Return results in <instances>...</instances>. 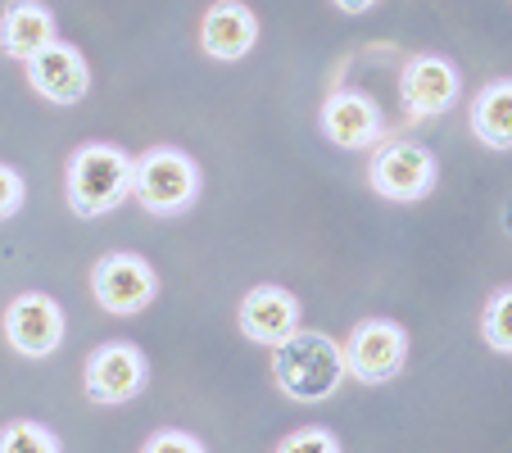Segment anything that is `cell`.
Masks as SVG:
<instances>
[{"label": "cell", "instance_id": "6da1fadb", "mask_svg": "<svg viewBox=\"0 0 512 453\" xmlns=\"http://www.w3.org/2000/svg\"><path fill=\"white\" fill-rule=\"evenodd\" d=\"M272 386L290 399V404H327L340 395L349 381L345 372V349L327 331H295L286 345L272 349Z\"/></svg>", "mask_w": 512, "mask_h": 453}, {"label": "cell", "instance_id": "7a4b0ae2", "mask_svg": "<svg viewBox=\"0 0 512 453\" xmlns=\"http://www.w3.org/2000/svg\"><path fill=\"white\" fill-rule=\"evenodd\" d=\"M136 159L114 141H87L68 155L64 168V191L68 209L78 218H105L132 195Z\"/></svg>", "mask_w": 512, "mask_h": 453}, {"label": "cell", "instance_id": "3957f363", "mask_svg": "<svg viewBox=\"0 0 512 453\" xmlns=\"http://www.w3.org/2000/svg\"><path fill=\"white\" fill-rule=\"evenodd\" d=\"M200 164H195L186 150L177 145H155L136 159V173H132V200L141 204L145 213L155 218H177L186 213L195 200H200Z\"/></svg>", "mask_w": 512, "mask_h": 453}, {"label": "cell", "instance_id": "277c9868", "mask_svg": "<svg viewBox=\"0 0 512 453\" xmlns=\"http://www.w3.org/2000/svg\"><path fill=\"white\" fill-rule=\"evenodd\" d=\"M440 164L426 145L417 141H381L368 159V186L390 204H417L435 191Z\"/></svg>", "mask_w": 512, "mask_h": 453}, {"label": "cell", "instance_id": "5b68a950", "mask_svg": "<svg viewBox=\"0 0 512 453\" xmlns=\"http://www.w3.org/2000/svg\"><path fill=\"white\" fill-rule=\"evenodd\" d=\"M340 349H345L349 381H358V386H386L408 363V331L390 318H363L340 340Z\"/></svg>", "mask_w": 512, "mask_h": 453}, {"label": "cell", "instance_id": "8992f818", "mask_svg": "<svg viewBox=\"0 0 512 453\" xmlns=\"http://www.w3.org/2000/svg\"><path fill=\"white\" fill-rule=\"evenodd\" d=\"M150 386V363L132 340H109L96 345L82 363V395L96 408H118L132 404L141 390Z\"/></svg>", "mask_w": 512, "mask_h": 453}, {"label": "cell", "instance_id": "52a82bcc", "mask_svg": "<svg viewBox=\"0 0 512 453\" xmlns=\"http://www.w3.org/2000/svg\"><path fill=\"white\" fill-rule=\"evenodd\" d=\"M91 295L105 313L114 318H136L155 304L159 295V272L132 250H114L100 254L96 268H91Z\"/></svg>", "mask_w": 512, "mask_h": 453}, {"label": "cell", "instance_id": "ba28073f", "mask_svg": "<svg viewBox=\"0 0 512 453\" xmlns=\"http://www.w3.org/2000/svg\"><path fill=\"white\" fill-rule=\"evenodd\" d=\"M463 96V73L454 59L445 55H408L404 73H399V105H404L408 123H431V118L449 114Z\"/></svg>", "mask_w": 512, "mask_h": 453}, {"label": "cell", "instance_id": "9c48e42d", "mask_svg": "<svg viewBox=\"0 0 512 453\" xmlns=\"http://www.w3.org/2000/svg\"><path fill=\"white\" fill-rule=\"evenodd\" d=\"M0 331H5V345L23 358H50L59 345H64L68 318L50 295L41 290H23L5 304V318H0Z\"/></svg>", "mask_w": 512, "mask_h": 453}, {"label": "cell", "instance_id": "30bf717a", "mask_svg": "<svg viewBox=\"0 0 512 453\" xmlns=\"http://www.w3.org/2000/svg\"><path fill=\"white\" fill-rule=\"evenodd\" d=\"M236 327H241V336L250 345L277 349L300 331V299L290 295L286 286H277V281L250 286L241 295V309H236Z\"/></svg>", "mask_w": 512, "mask_h": 453}, {"label": "cell", "instance_id": "8fae6325", "mask_svg": "<svg viewBox=\"0 0 512 453\" xmlns=\"http://www.w3.org/2000/svg\"><path fill=\"white\" fill-rule=\"evenodd\" d=\"M318 127L331 145L340 150H377L381 136H386V118H381V105L363 91H331L318 109Z\"/></svg>", "mask_w": 512, "mask_h": 453}, {"label": "cell", "instance_id": "7c38bea8", "mask_svg": "<svg viewBox=\"0 0 512 453\" xmlns=\"http://www.w3.org/2000/svg\"><path fill=\"white\" fill-rule=\"evenodd\" d=\"M23 68H28V87L46 105H78L91 91V64L73 41H55L41 55H32Z\"/></svg>", "mask_w": 512, "mask_h": 453}, {"label": "cell", "instance_id": "4fadbf2b", "mask_svg": "<svg viewBox=\"0 0 512 453\" xmlns=\"http://www.w3.org/2000/svg\"><path fill=\"white\" fill-rule=\"evenodd\" d=\"M259 46V19L245 0H213L200 19V50L218 64H241Z\"/></svg>", "mask_w": 512, "mask_h": 453}, {"label": "cell", "instance_id": "5bb4252c", "mask_svg": "<svg viewBox=\"0 0 512 453\" xmlns=\"http://www.w3.org/2000/svg\"><path fill=\"white\" fill-rule=\"evenodd\" d=\"M59 41V23L41 0H14L0 14V55L28 64L32 55H41L46 46Z\"/></svg>", "mask_w": 512, "mask_h": 453}, {"label": "cell", "instance_id": "9a60e30c", "mask_svg": "<svg viewBox=\"0 0 512 453\" xmlns=\"http://www.w3.org/2000/svg\"><path fill=\"white\" fill-rule=\"evenodd\" d=\"M467 127H472V136L485 150L508 155L512 150V78H494L476 91L472 109H467Z\"/></svg>", "mask_w": 512, "mask_h": 453}, {"label": "cell", "instance_id": "2e32d148", "mask_svg": "<svg viewBox=\"0 0 512 453\" xmlns=\"http://www.w3.org/2000/svg\"><path fill=\"white\" fill-rule=\"evenodd\" d=\"M0 453H64L59 435L32 417H14L0 426Z\"/></svg>", "mask_w": 512, "mask_h": 453}, {"label": "cell", "instance_id": "e0dca14e", "mask_svg": "<svg viewBox=\"0 0 512 453\" xmlns=\"http://www.w3.org/2000/svg\"><path fill=\"white\" fill-rule=\"evenodd\" d=\"M481 336L494 354L512 358V286H499L481 309Z\"/></svg>", "mask_w": 512, "mask_h": 453}, {"label": "cell", "instance_id": "ac0fdd59", "mask_svg": "<svg viewBox=\"0 0 512 453\" xmlns=\"http://www.w3.org/2000/svg\"><path fill=\"white\" fill-rule=\"evenodd\" d=\"M272 453H345V449H340V440H336L331 426L313 422V426H295L290 435H281Z\"/></svg>", "mask_w": 512, "mask_h": 453}, {"label": "cell", "instance_id": "d6986e66", "mask_svg": "<svg viewBox=\"0 0 512 453\" xmlns=\"http://www.w3.org/2000/svg\"><path fill=\"white\" fill-rule=\"evenodd\" d=\"M141 453H209V449H204L200 435L182 431V426H164V431H155L141 444Z\"/></svg>", "mask_w": 512, "mask_h": 453}, {"label": "cell", "instance_id": "ffe728a7", "mask_svg": "<svg viewBox=\"0 0 512 453\" xmlns=\"http://www.w3.org/2000/svg\"><path fill=\"white\" fill-rule=\"evenodd\" d=\"M28 200V182L14 164H0V222H10Z\"/></svg>", "mask_w": 512, "mask_h": 453}, {"label": "cell", "instance_id": "44dd1931", "mask_svg": "<svg viewBox=\"0 0 512 453\" xmlns=\"http://www.w3.org/2000/svg\"><path fill=\"white\" fill-rule=\"evenodd\" d=\"M331 5H336L340 14H368L377 0H331Z\"/></svg>", "mask_w": 512, "mask_h": 453}]
</instances>
